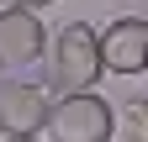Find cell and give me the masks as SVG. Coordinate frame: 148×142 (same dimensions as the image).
<instances>
[{
  "label": "cell",
  "mask_w": 148,
  "mask_h": 142,
  "mask_svg": "<svg viewBox=\"0 0 148 142\" xmlns=\"http://www.w3.org/2000/svg\"><path fill=\"white\" fill-rule=\"evenodd\" d=\"M106 74V53H101V32L90 21H69L53 37V84L64 95H85L95 90V79Z\"/></svg>",
  "instance_id": "obj_1"
},
{
  "label": "cell",
  "mask_w": 148,
  "mask_h": 142,
  "mask_svg": "<svg viewBox=\"0 0 148 142\" xmlns=\"http://www.w3.org/2000/svg\"><path fill=\"white\" fill-rule=\"evenodd\" d=\"M48 142H116V105L106 95H58L48 111Z\"/></svg>",
  "instance_id": "obj_2"
},
{
  "label": "cell",
  "mask_w": 148,
  "mask_h": 142,
  "mask_svg": "<svg viewBox=\"0 0 148 142\" xmlns=\"http://www.w3.org/2000/svg\"><path fill=\"white\" fill-rule=\"evenodd\" d=\"M53 90L32 79H0V137H37L48 126Z\"/></svg>",
  "instance_id": "obj_3"
},
{
  "label": "cell",
  "mask_w": 148,
  "mask_h": 142,
  "mask_svg": "<svg viewBox=\"0 0 148 142\" xmlns=\"http://www.w3.org/2000/svg\"><path fill=\"white\" fill-rule=\"evenodd\" d=\"M101 53H106V74H148V21L143 16H111L101 26Z\"/></svg>",
  "instance_id": "obj_4"
},
{
  "label": "cell",
  "mask_w": 148,
  "mask_h": 142,
  "mask_svg": "<svg viewBox=\"0 0 148 142\" xmlns=\"http://www.w3.org/2000/svg\"><path fill=\"white\" fill-rule=\"evenodd\" d=\"M48 47L37 11H0V68H32Z\"/></svg>",
  "instance_id": "obj_5"
},
{
  "label": "cell",
  "mask_w": 148,
  "mask_h": 142,
  "mask_svg": "<svg viewBox=\"0 0 148 142\" xmlns=\"http://www.w3.org/2000/svg\"><path fill=\"white\" fill-rule=\"evenodd\" d=\"M116 121H122V137L127 142H148V95H132L116 111Z\"/></svg>",
  "instance_id": "obj_6"
},
{
  "label": "cell",
  "mask_w": 148,
  "mask_h": 142,
  "mask_svg": "<svg viewBox=\"0 0 148 142\" xmlns=\"http://www.w3.org/2000/svg\"><path fill=\"white\" fill-rule=\"evenodd\" d=\"M42 5H53V0H0V11H42Z\"/></svg>",
  "instance_id": "obj_7"
},
{
  "label": "cell",
  "mask_w": 148,
  "mask_h": 142,
  "mask_svg": "<svg viewBox=\"0 0 148 142\" xmlns=\"http://www.w3.org/2000/svg\"><path fill=\"white\" fill-rule=\"evenodd\" d=\"M0 142H42V137H0Z\"/></svg>",
  "instance_id": "obj_8"
},
{
  "label": "cell",
  "mask_w": 148,
  "mask_h": 142,
  "mask_svg": "<svg viewBox=\"0 0 148 142\" xmlns=\"http://www.w3.org/2000/svg\"><path fill=\"white\" fill-rule=\"evenodd\" d=\"M116 142H127V137H116Z\"/></svg>",
  "instance_id": "obj_9"
}]
</instances>
